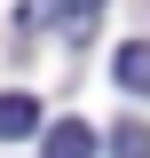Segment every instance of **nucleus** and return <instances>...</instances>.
Segmentation results:
<instances>
[{"label": "nucleus", "instance_id": "nucleus-1", "mask_svg": "<svg viewBox=\"0 0 150 158\" xmlns=\"http://www.w3.org/2000/svg\"><path fill=\"white\" fill-rule=\"evenodd\" d=\"M40 158H95V127L87 118H56L40 135Z\"/></svg>", "mask_w": 150, "mask_h": 158}, {"label": "nucleus", "instance_id": "nucleus-2", "mask_svg": "<svg viewBox=\"0 0 150 158\" xmlns=\"http://www.w3.org/2000/svg\"><path fill=\"white\" fill-rule=\"evenodd\" d=\"M24 135H40V95L8 87L0 95V142H24Z\"/></svg>", "mask_w": 150, "mask_h": 158}, {"label": "nucleus", "instance_id": "nucleus-3", "mask_svg": "<svg viewBox=\"0 0 150 158\" xmlns=\"http://www.w3.org/2000/svg\"><path fill=\"white\" fill-rule=\"evenodd\" d=\"M111 79L127 87V95H150V40H127V48H119V63H111Z\"/></svg>", "mask_w": 150, "mask_h": 158}, {"label": "nucleus", "instance_id": "nucleus-4", "mask_svg": "<svg viewBox=\"0 0 150 158\" xmlns=\"http://www.w3.org/2000/svg\"><path fill=\"white\" fill-rule=\"evenodd\" d=\"M111 158H150V127L142 118H119L111 127Z\"/></svg>", "mask_w": 150, "mask_h": 158}]
</instances>
